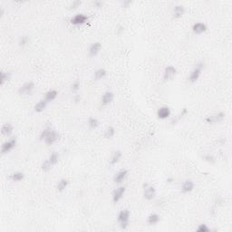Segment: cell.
Wrapping results in <instances>:
<instances>
[{
    "label": "cell",
    "instance_id": "8fae6325",
    "mask_svg": "<svg viewBox=\"0 0 232 232\" xmlns=\"http://www.w3.org/2000/svg\"><path fill=\"white\" fill-rule=\"evenodd\" d=\"M176 73H177V70L174 66H171V65L167 66L164 70V73H163V80L164 81L171 80L176 75Z\"/></svg>",
    "mask_w": 232,
    "mask_h": 232
},
{
    "label": "cell",
    "instance_id": "ba28073f",
    "mask_svg": "<svg viewBox=\"0 0 232 232\" xmlns=\"http://www.w3.org/2000/svg\"><path fill=\"white\" fill-rule=\"evenodd\" d=\"M171 109L168 106H162L157 111V116L160 120H165L171 116Z\"/></svg>",
    "mask_w": 232,
    "mask_h": 232
},
{
    "label": "cell",
    "instance_id": "ab89813d",
    "mask_svg": "<svg viewBox=\"0 0 232 232\" xmlns=\"http://www.w3.org/2000/svg\"><path fill=\"white\" fill-rule=\"evenodd\" d=\"M79 101H80V96H79V95H76V96L75 97V102H76V103H77V102H79Z\"/></svg>",
    "mask_w": 232,
    "mask_h": 232
},
{
    "label": "cell",
    "instance_id": "cb8c5ba5",
    "mask_svg": "<svg viewBox=\"0 0 232 232\" xmlns=\"http://www.w3.org/2000/svg\"><path fill=\"white\" fill-rule=\"evenodd\" d=\"M24 178H25L24 173H23V172H19V171L14 172V173L11 175V177H10V179L13 181H22Z\"/></svg>",
    "mask_w": 232,
    "mask_h": 232
},
{
    "label": "cell",
    "instance_id": "7c38bea8",
    "mask_svg": "<svg viewBox=\"0 0 232 232\" xmlns=\"http://www.w3.org/2000/svg\"><path fill=\"white\" fill-rule=\"evenodd\" d=\"M192 31L196 35H201L207 31V26L204 23H196L192 26Z\"/></svg>",
    "mask_w": 232,
    "mask_h": 232
},
{
    "label": "cell",
    "instance_id": "e0dca14e",
    "mask_svg": "<svg viewBox=\"0 0 232 232\" xmlns=\"http://www.w3.org/2000/svg\"><path fill=\"white\" fill-rule=\"evenodd\" d=\"M113 101V94L112 92H106L102 97V103L103 105H107Z\"/></svg>",
    "mask_w": 232,
    "mask_h": 232
},
{
    "label": "cell",
    "instance_id": "9c48e42d",
    "mask_svg": "<svg viewBox=\"0 0 232 232\" xmlns=\"http://www.w3.org/2000/svg\"><path fill=\"white\" fill-rule=\"evenodd\" d=\"M59 139V133L57 131H55L54 130L52 129V131L49 132V134L45 138L44 142H46V144L47 145H52L57 140Z\"/></svg>",
    "mask_w": 232,
    "mask_h": 232
},
{
    "label": "cell",
    "instance_id": "9a60e30c",
    "mask_svg": "<svg viewBox=\"0 0 232 232\" xmlns=\"http://www.w3.org/2000/svg\"><path fill=\"white\" fill-rule=\"evenodd\" d=\"M193 189H194V183H193V181H190V180H187V181H184V183L182 184L181 191L183 193H189V192L192 191Z\"/></svg>",
    "mask_w": 232,
    "mask_h": 232
},
{
    "label": "cell",
    "instance_id": "8992f818",
    "mask_svg": "<svg viewBox=\"0 0 232 232\" xmlns=\"http://www.w3.org/2000/svg\"><path fill=\"white\" fill-rule=\"evenodd\" d=\"M224 118H225V113L220 112H217V113L208 116L205 119V121L207 123H218L222 122Z\"/></svg>",
    "mask_w": 232,
    "mask_h": 232
},
{
    "label": "cell",
    "instance_id": "7402d4cb",
    "mask_svg": "<svg viewBox=\"0 0 232 232\" xmlns=\"http://www.w3.org/2000/svg\"><path fill=\"white\" fill-rule=\"evenodd\" d=\"M68 180H66V179H61L59 182H58V184H57V190L58 191H60V192H62V191H64L66 188H67V186H68Z\"/></svg>",
    "mask_w": 232,
    "mask_h": 232
},
{
    "label": "cell",
    "instance_id": "74e56055",
    "mask_svg": "<svg viewBox=\"0 0 232 232\" xmlns=\"http://www.w3.org/2000/svg\"><path fill=\"white\" fill-rule=\"evenodd\" d=\"M94 6H96V7H102V6H103V2L102 1H95L94 2Z\"/></svg>",
    "mask_w": 232,
    "mask_h": 232
},
{
    "label": "cell",
    "instance_id": "4fadbf2b",
    "mask_svg": "<svg viewBox=\"0 0 232 232\" xmlns=\"http://www.w3.org/2000/svg\"><path fill=\"white\" fill-rule=\"evenodd\" d=\"M128 175V171L123 169V170H121L120 171H118L115 176H114V179L113 181L115 183H121L122 181H123V180L127 177Z\"/></svg>",
    "mask_w": 232,
    "mask_h": 232
},
{
    "label": "cell",
    "instance_id": "f35d334b",
    "mask_svg": "<svg viewBox=\"0 0 232 232\" xmlns=\"http://www.w3.org/2000/svg\"><path fill=\"white\" fill-rule=\"evenodd\" d=\"M122 32H123V26H119L118 27H117V30H116V33L117 34H121Z\"/></svg>",
    "mask_w": 232,
    "mask_h": 232
},
{
    "label": "cell",
    "instance_id": "ffe728a7",
    "mask_svg": "<svg viewBox=\"0 0 232 232\" xmlns=\"http://www.w3.org/2000/svg\"><path fill=\"white\" fill-rule=\"evenodd\" d=\"M47 102L46 100H41L39 103H37L35 105V112H42L47 106Z\"/></svg>",
    "mask_w": 232,
    "mask_h": 232
},
{
    "label": "cell",
    "instance_id": "4dcf8cb0",
    "mask_svg": "<svg viewBox=\"0 0 232 232\" xmlns=\"http://www.w3.org/2000/svg\"><path fill=\"white\" fill-rule=\"evenodd\" d=\"M52 129L50 127H47V128H46V129L44 130L42 132H41V134H40V140L41 141H44L45 140V138L49 134V132L51 131Z\"/></svg>",
    "mask_w": 232,
    "mask_h": 232
},
{
    "label": "cell",
    "instance_id": "8d00e7d4",
    "mask_svg": "<svg viewBox=\"0 0 232 232\" xmlns=\"http://www.w3.org/2000/svg\"><path fill=\"white\" fill-rule=\"evenodd\" d=\"M131 4V1H130V0H125V1H123L122 3V5H123V7H129V6Z\"/></svg>",
    "mask_w": 232,
    "mask_h": 232
},
{
    "label": "cell",
    "instance_id": "44dd1931",
    "mask_svg": "<svg viewBox=\"0 0 232 232\" xmlns=\"http://www.w3.org/2000/svg\"><path fill=\"white\" fill-rule=\"evenodd\" d=\"M121 158H122V152H121V151H115V152L112 153V157H111V160H110L111 164H112V165L116 164V163L120 160Z\"/></svg>",
    "mask_w": 232,
    "mask_h": 232
},
{
    "label": "cell",
    "instance_id": "2e32d148",
    "mask_svg": "<svg viewBox=\"0 0 232 232\" xmlns=\"http://www.w3.org/2000/svg\"><path fill=\"white\" fill-rule=\"evenodd\" d=\"M185 12L184 6L181 5H177L173 8V17L174 18H181Z\"/></svg>",
    "mask_w": 232,
    "mask_h": 232
},
{
    "label": "cell",
    "instance_id": "6da1fadb",
    "mask_svg": "<svg viewBox=\"0 0 232 232\" xmlns=\"http://www.w3.org/2000/svg\"><path fill=\"white\" fill-rule=\"evenodd\" d=\"M130 220V211L128 209H123L118 214V222L122 229L125 230L129 226Z\"/></svg>",
    "mask_w": 232,
    "mask_h": 232
},
{
    "label": "cell",
    "instance_id": "d4e9b609",
    "mask_svg": "<svg viewBox=\"0 0 232 232\" xmlns=\"http://www.w3.org/2000/svg\"><path fill=\"white\" fill-rule=\"evenodd\" d=\"M88 124H89L90 128H92V129H95V128H97V127L99 126L100 123H99V121H98L96 118L90 117V118H89V120H88Z\"/></svg>",
    "mask_w": 232,
    "mask_h": 232
},
{
    "label": "cell",
    "instance_id": "7a4b0ae2",
    "mask_svg": "<svg viewBox=\"0 0 232 232\" xmlns=\"http://www.w3.org/2000/svg\"><path fill=\"white\" fill-rule=\"evenodd\" d=\"M203 67H204V64L202 62H200L196 64L195 68L192 70V72L190 73V77H189V81L190 83H196L199 80V78L201 76V70H202Z\"/></svg>",
    "mask_w": 232,
    "mask_h": 232
},
{
    "label": "cell",
    "instance_id": "d590c367",
    "mask_svg": "<svg viewBox=\"0 0 232 232\" xmlns=\"http://www.w3.org/2000/svg\"><path fill=\"white\" fill-rule=\"evenodd\" d=\"M79 88H80V82L76 80L73 84H72V91L73 92H77L78 90H79Z\"/></svg>",
    "mask_w": 232,
    "mask_h": 232
},
{
    "label": "cell",
    "instance_id": "83f0119b",
    "mask_svg": "<svg viewBox=\"0 0 232 232\" xmlns=\"http://www.w3.org/2000/svg\"><path fill=\"white\" fill-rule=\"evenodd\" d=\"M58 160H59V155H58L57 153H55V152H53V153L49 156V158H48V160L51 162V164L53 166L55 165V164L58 162Z\"/></svg>",
    "mask_w": 232,
    "mask_h": 232
},
{
    "label": "cell",
    "instance_id": "d6a6232c",
    "mask_svg": "<svg viewBox=\"0 0 232 232\" xmlns=\"http://www.w3.org/2000/svg\"><path fill=\"white\" fill-rule=\"evenodd\" d=\"M203 159L208 161V162H209V163H215V161H216V160H215V158L212 156V155L210 154H207L205 155L204 157H203Z\"/></svg>",
    "mask_w": 232,
    "mask_h": 232
},
{
    "label": "cell",
    "instance_id": "60d3db41",
    "mask_svg": "<svg viewBox=\"0 0 232 232\" xmlns=\"http://www.w3.org/2000/svg\"><path fill=\"white\" fill-rule=\"evenodd\" d=\"M172 181H173V179H172V178H170V179H168V180H167L168 182H171Z\"/></svg>",
    "mask_w": 232,
    "mask_h": 232
},
{
    "label": "cell",
    "instance_id": "5b68a950",
    "mask_svg": "<svg viewBox=\"0 0 232 232\" xmlns=\"http://www.w3.org/2000/svg\"><path fill=\"white\" fill-rule=\"evenodd\" d=\"M34 89H35V83L33 82H27L19 87L18 93L20 95H30Z\"/></svg>",
    "mask_w": 232,
    "mask_h": 232
},
{
    "label": "cell",
    "instance_id": "52a82bcc",
    "mask_svg": "<svg viewBox=\"0 0 232 232\" xmlns=\"http://www.w3.org/2000/svg\"><path fill=\"white\" fill-rule=\"evenodd\" d=\"M87 20H88V17L85 15H83V14H77L73 18H71L70 22L74 26H80V25L85 24L87 22Z\"/></svg>",
    "mask_w": 232,
    "mask_h": 232
},
{
    "label": "cell",
    "instance_id": "f1b7e54d",
    "mask_svg": "<svg viewBox=\"0 0 232 232\" xmlns=\"http://www.w3.org/2000/svg\"><path fill=\"white\" fill-rule=\"evenodd\" d=\"M52 166H53V165L51 164V162H50L48 160H45V161L42 163L41 168H42V170H43L44 171L47 172V171H49L51 170Z\"/></svg>",
    "mask_w": 232,
    "mask_h": 232
},
{
    "label": "cell",
    "instance_id": "30bf717a",
    "mask_svg": "<svg viewBox=\"0 0 232 232\" xmlns=\"http://www.w3.org/2000/svg\"><path fill=\"white\" fill-rule=\"evenodd\" d=\"M124 192H125V187L124 186H121V187L117 188L112 193V201L114 203H117L123 198V196L124 195Z\"/></svg>",
    "mask_w": 232,
    "mask_h": 232
},
{
    "label": "cell",
    "instance_id": "ac0fdd59",
    "mask_svg": "<svg viewBox=\"0 0 232 232\" xmlns=\"http://www.w3.org/2000/svg\"><path fill=\"white\" fill-rule=\"evenodd\" d=\"M58 95V92L56 90H50L48 91L46 95H45V100L47 102V103H50L52 101H53Z\"/></svg>",
    "mask_w": 232,
    "mask_h": 232
},
{
    "label": "cell",
    "instance_id": "e575fe53",
    "mask_svg": "<svg viewBox=\"0 0 232 232\" xmlns=\"http://www.w3.org/2000/svg\"><path fill=\"white\" fill-rule=\"evenodd\" d=\"M82 4L81 1L79 0H75V1H73L70 5V9H76L77 7H79V6Z\"/></svg>",
    "mask_w": 232,
    "mask_h": 232
},
{
    "label": "cell",
    "instance_id": "836d02e7",
    "mask_svg": "<svg viewBox=\"0 0 232 232\" xmlns=\"http://www.w3.org/2000/svg\"><path fill=\"white\" fill-rule=\"evenodd\" d=\"M28 37L26 36V35H24V36H22L21 38H20V40H19V46H25L26 44L28 43Z\"/></svg>",
    "mask_w": 232,
    "mask_h": 232
},
{
    "label": "cell",
    "instance_id": "4316f807",
    "mask_svg": "<svg viewBox=\"0 0 232 232\" xmlns=\"http://www.w3.org/2000/svg\"><path fill=\"white\" fill-rule=\"evenodd\" d=\"M105 75H106V71H105L104 69H103V68L98 69V70L95 71V73H94V80L98 81V80H100V79L104 77Z\"/></svg>",
    "mask_w": 232,
    "mask_h": 232
},
{
    "label": "cell",
    "instance_id": "277c9868",
    "mask_svg": "<svg viewBox=\"0 0 232 232\" xmlns=\"http://www.w3.org/2000/svg\"><path fill=\"white\" fill-rule=\"evenodd\" d=\"M17 138H12L11 140L4 142L2 144V147H1V153H2V154H5V153H7L11 152L17 146Z\"/></svg>",
    "mask_w": 232,
    "mask_h": 232
},
{
    "label": "cell",
    "instance_id": "1f68e13d",
    "mask_svg": "<svg viewBox=\"0 0 232 232\" xmlns=\"http://www.w3.org/2000/svg\"><path fill=\"white\" fill-rule=\"evenodd\" d=\"M209 230H210V229L208 227V225H206V224H201L197 229L198 232H208Z\"/></svg>",
    "mask_w": 232,
    "mask_h": 232
},
{
    "label": "cell",
    "instance_id": "5bb4252c",
    "mask_svg": "<svg viewBox=\"0 0 232 232\" xmlns=\"http://www.w3.org/2000/svg\"><path fill=\"white\" fill-rule=\"evenodd\" d=\"M102 48V44L99 43V42H96V43H94L91 46H90V49H89V54L90 56L94 57L95 55L98 54V53L100 52Z\"/></svg>",
    "mask_w": 232,
    "mask_h": 232
},
{
    "label": "cell",
    "instance_id": "f546056e",
    "mask_svg": "<svg viewBox=\"0 0 232 232\" xmlns=\"http://www.w3.org/2000/svg\"><path fill=\"white\" fill-rule=\"evenodd\" d=\"M10 76H11V75H10V73H6V72H2L1 73V78H0V83H1V85H3L6 81H8L9 79H10Z\"/></svg>",
    "mask_w": 232,
    "mask_h": 232
},
{
    "label": "cell",
    "instance_id": "484cf974",
    "mask_svg": "<svg viewBox=\"0 0 232 232\" xmlns=\"http://www.w3.org/2000/svg\"><path fill=\"white\" fill-rule=\"evenodd\" d=\"M114 134H115V129L113 127L110 126V127H108L106 129L105 132H104V138L111 139V138H112L114 136Z\"/></svg>",
    "mask_w": 232,
    "mask_h": 232
},
{
    "label": "cell",
    "instance_id": "d6986e66",
    "mask_svg": "<svg viewBox=\"0 0 232 232\" xmlns=\"http://www.w3.org/2000/svg\"><path fill=\"white\" fill-rule=\"evenodd\" d=\"M13 126H12V124H10V123H6V124H4L3 126H2V128H1V133H2V135H4V136H9L12 132H13Z\"/></svg>",
    "mask_w": 232,
    "mask_h": 232
},
{
    "label": "cell",
    "instance_id": "3957f363",
    "mask_svg": "<svg viewBox=\"0 0 232 232\" xmlns=\"http://www.w3.org/2000/svg\"><path fill=\"white\" fill-rule=\"evenodd\" d=\"M155 195H156V190L153 186L149 185L148 183L143 184V197H144V199L151 201V200L154 199Z\"/></svg>",
    "mask_w": 232,
    "mask_h": 232
},
{
    "label": "cell",
    "instance_id": "603a6c76",
    "mask_svg": "<svg viewBox=\"0 0 232 232\" xmlns=\"http://www.w3.org/2000/svg\"><path fill=\"white\" fill-rule=\"evenodd\" d=\"M160 221V216L156 213H153L148 217V223L150 225H155Z\"/></svg>",
    "mask_w": 232,
    "mask_h": 232
}]
</instances>
